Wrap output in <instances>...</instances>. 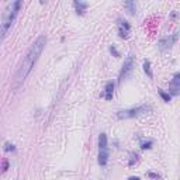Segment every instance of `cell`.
<instances>
[{
	"mask_svg": "<svg viewBox=\"0 0 180 180\" xmlns=\"http://www.w3.org/2000/svg\"><path fill=\"white\" fill-rule=\"evenodd\" d=\"M177 41V34H173V35H166V37H163L159 41L158 47L159 49L162 51V52H165V51H169L172 47L174 45V42Z\"/></svg>",
	"mask_w": 180,
	"mask_h": 180,
	"instance_id": "cell-6",
	"label": "cell"
},
{
	"mask_svg": "<svg viewBox=\"0 0 180 180\" xmlns=\"http://www.w3.org/2000/svg\"><path fill=\"white\" fill-rule=\"evenodd\" d=\"M128 180H139V179H138V177H134V176H132V177H130Z\"/></svg>",
	"mask_w": 180,
	"mask_h": 180,
	"instance_id": "cell-19",
	"label": "cell"
},
{
	"mask_svg": "<svg viewBox=\"0 0 180 180\" xmlns=\"http://www.w3.org/2000/svg\"><path fill=\"white\" fill-rule=\"evenodd\" d=\"M136 158H138V155H134V153H132V155H131V161H130V166H132V165H134V163H135V162H136V161H138V159H136Z\"/></svg>",
	"mask_w": 180,
	"mask_h": 180,
	"instance_id": "cell-16",
	"label": "cell"
},
{
	"mask_svg": "<svg viewBox=\"0 0 180 180\" xmlns=\"http://www.w3.org/2000/svg\"><path fill=\"white\" fill-rule=\"evenodd\" d=\"M169 90H170V93L173 96H177L180 93V73H176V75L173 76L172 82L169 83Z\"/></svg>",
	"mask_w": 180,
	"mask_h": 180,
	"instance_id": "cell-7",
	"label": "cell"
},
{
	"mask_svg": "<svg viewBox=\"0 0 180 180\" xmlns=\"http://www.w3.org/2000/svg\"><path fill=\"white\" fill-rule=\"evenodd\" d=\"M47 44V38L45 35H40V37L35 40V42L30 47V49L27 51L25 57L23 58V62L20 65V68L17 69L16 75H14V79H13V89L14 90H19L21 87V85L24 83L25 77L28 76V73L31 72V69L34 68L35 62L38 61L41 52L44 51V47Z\"/></svg>",
	"mask_w": 180,
	"mask_h": 180,
	"instance_id": "cell-1",
	"label": "cell"
},
{
	"mask_svg": "<svg viewBox=\"0 0 180 180\" xmlns=\"http://www.w3.org/2000/svg\"><path fill=\"white\" fill-rule=\"evenodd\" d=\"M131 31L130 24L125 21V20H118V35L121 38H128Z\"/></svg>",
	"mask_w": 180,
	"mask_h": 180,
	"instance_id": "cell-8",
	"label": "cell"
},
{
	"mask_svg": "<svg viewBox=\"0 0 180 180\" xmlns=\"http://www.w3.org/2000/svg\"><path fill=\"white\" fill-rule=\"evenodd\" d=\"M104 98L106 100H113V96H114V83L113 82H107L106 85V89H104Z\"/></svg>",
	"mask_w": 180,
	"mask_h": 180,
	"instance_id": "cell-9",
	"label": "cell"
},
{
	"mask_svg": "<svg viewBox=\"0 0 180 180\" xmlns=\"http://www.w3.org/2000/svg\"><path fill=\"white\" fill-rule=\"evenodd\" d=\"M73 6H75V9H76V13L77 14H83L85 13V10L87 9V3H85V2H73Z\"/></svg>",
	"mask_w": 180,
	"mask_h": 180,
	"instance_id": "cell-10",
	"label": "cell"
},
{
	"mask_svg": "<svg viewBox=\"0 0 180 180\" xmlns=\"http://www.w3.org/2000/svg\"><path fill=\"white\" fill-rule=\"evenodd\" d=\"M124 6L128 9V11H130V14H135V9H136V6H135V3L134 2H125L124 3Z\"/></svg>",
	"mask_w": 180,
	"mask_h": 180,
	"instance_id": "cell-11",
	"label": "cell"
},
{
	"mask_svg": "<svg viewBox=\"0 0 180 180\" xmlns=\"http://www.w3.org/2000/svg\"><path fill=\"white\" fill-rule=\"evenodd\" d=\"M144 70H145V73L149 77H153V73H152V70H151V62H149V61H145V62H144Z\"/></svg>",
	"mask_w": 180,
	"mask_h": 180,
	"instance_id": "cell-12",
	"label": "cell"
},
{
	"mask_svg": "<svg viewBox=\"0 0 180 180\" xmlns=\"http://www.w3.org/2000/svg\"><path fill=\"white\" fill-rule=\"evenodd\" d=\"M149 176L153 177V179H159V176H158V174H155V173H149Z\"/></svg>",
	"mask_w": 180,
	"mask_h": 180,
	"instance_id": "cell-18",
	"label": "cell"
},
{
	"mask_svg": "<svg viewBox=\"0 0 180 180\" xmlns=\"http://www.w3.org/2000/svg\"><path fill=\"white\" fill-rule=\"evenodd\" d=\"M134 68V58L132 57H128L124 62L123 68H121V72H120V76H118V83H123L124 79H127V76L131 73Z\"/></svg>",
	"mask_w": 180,
	"mask_h": 180,
	"instance_id": "cell-5",
	"label": "cell"
},
{
	"mask_svg": "<svg viewBox=\"0 0 180 180\" xmlns=\"http://www.w3.org/2000/svg\"><path fill=\"white\" fill-rule=\"evenodd\" d=\"M151 145H152V141H146V142L141 144V148H142V149H149V148H151Z\"/></svg>",
	"mask_w": 180,
	"mask_h": 180,
	"instance_id": "cell-14",
	"label": "cell"
},
{
	"mask_svg": "<svg viewBox=\"0 0 180 180\" xmlns=\"http://www.w3.org/2000/svg\"><path fill=\"white\" fill-rule=\"evenodd\" d=\"M110 52H111V54H113L115 58H118V57H120V54H118V51L115 49V48H114V47H110Z\"/></svg>",
	"mask_w": 180,
	"mask_h": 180,
	"instance_id": "cell-15",
	"label": "cell"
},
{
	"mask_svg": "<svg viewBox=\"0 0 180 180\" xmlns=\"http://www.w3.org/2000/svg\"><path fill=\"white\" fill-rule=\"evenodd\" d=\"M151 111V106H139L136 108H130V110H123L117 113V117L120 120H127V118H134V117H139V115H144V114L149 113Z\"/></svg>",
	"mask_w": 180,
	"mask_h": 180,
	"instance_id": "cell-4",
	"label": "cell"
},
{
	"mask_svg": "<svg viewBox=\"0 0 180 180\" xmlns=\"http://www.w3.org/2000/svg\"><path fill=\"white\" fill-rule=\"evenodd\" d=\"M20 7H21V2L20 0H16V2L9 4V7L6 10V14L3 17V21L0 23V42L3 41L4 37L9 32V30L11 28L13 23H14V20H16L17 14L20 11Z\"/></svg>",
	"mask_w": 180,
	"mask_h": 180,
	"instance_id": "cell-2",
	"label": "cell"
},
{
	"mask_svg": "<svg viewBox=\"0 0 180 180\" xmlns=\"http://www.w3.org/2000/svg\"><path fill=\"white\" fill-rule=\"evenodd\" d=\"M158 93L161 94V97L163 98L165 101H170V98H172V96L169 94V93H166V92H163L162 89H158Z\"/></svg>",
	"mask_w": 180,
	"mask_h": 180,
	"instance_id": "cell-13",
	"label": "cell"
},
{
	"mask_svg": "<svg viewBox=\"0 0 180 180\" xmlns=\"http://www.w3.org/2000/svg\"><path fill=\"white\" fill-rule=\"evenodd\" d=\"M108 146H107V135L100 134L98 135V165L106 166L108 162Z\"/></svg>",
	"mask_w": 180,
	"mask_h": 180,
	"instance_id": "cell-3",
	"label": "cell"
},
{
	"mask_svg": "<svg viewBox=\"0 0 180 180\" xmlns=\"http://www.w3.org/2000/svg\"><path fill=\"white\" fill-rule=\"evenodd\" d=\"M14 149H16V148H14V145H10V144H6V146H4V151H7V152H9V151H14Z\"/></svg>",
	"mask_w": 180,
	"mask_h": 180,
	"instance_id": "cell-17",
	"label": "cell"
}]
</instances>
